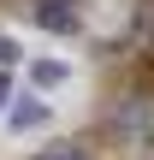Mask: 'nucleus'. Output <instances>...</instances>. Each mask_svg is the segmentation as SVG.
<instances>
[{"mask_svg":"<svg viewBox=\"0 0 154 160\" xmlns=\"http://www.w3.org/2000/svg\"><path fill=\"white\" fill-rule=\"evenodd\" d=\"M30 83H36V89H65V83H71V65H65V59H36V65H30Z\"/></svg>","mask_w":154,"mask_h":160,"instance_id":"f257e3e1","label":"nucleus"},{"mask_svg":"<svg viewBox=\"0 0 154 160\" xmlns=\"http://www.w3.org/2000/svg\"><path fill=\"white\" fill-rule=\"evenodd\" d=\"M36 160H89V154H83L77 142H53V148H42Z\"/></svg>","mask_w":154,"mask_h":160,"instance_id":"f03ea898","label":"nucleus"}]
</instances>
